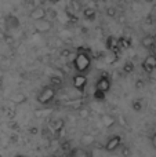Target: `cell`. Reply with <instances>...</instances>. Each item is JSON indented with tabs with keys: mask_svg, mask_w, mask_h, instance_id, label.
Instances as JSON below:
<instances>
[{
	"mask_svg": "<svg viewBox=\"0 0 156 157\" xmlns=\"http://www.w3.org/2000/svg\"><path fill=\"white\" fill-rule=\"evenodd\" d=\"M131 108H133V110H135V112H141V110H142V108H144V103H142V101H141V99L133 101V103H131Z\"/></svg>",
	"mask_w": 156,
	"mask_h": 157,
	"instance_id": "cell-18",
	"label": "cell"
},
{
	"mask_svg": "<svg viewBox=\"0 0 156 157\" xmlns=\"http://www.w3.org/2000/svg\"><path fill=\"white\" fill-rule=\"evenodd\" d=\"M119 44H120V47H123V48H129V47L131 46L130 39H127V37H120L119 39Z\"/></svg>",
	"mask_w": 156,
	"mask_h": 157,
	"instance_id": "cell-19",
	"label": "cell"
},
{
	"mask_svg": "<svg viewBox=\"0 0 156 157\" xmlns=\"http://www.w3.org/2000/svg\"><path fill=\"white\" fill-rule=\"evenodd\" d=\"M83 14H84V18L88 19V21H94L96 19V8L87 7V8H84Z\"/></svg>",
	"mask_w": 156,
	"mask_h": 157,
	"instance_id": "cell-15",
	"label": "cell"
},
{
	"mask_svg": "<svg viewBox=\"0 0 156 157\" xmlns=\"http://www.w3.org/2000/svg\"><path fill=\"white\" fill-rule=\"evenodd\" d=\"M15 157H25V156H24V155H17Z\"/></svg>",
	"mask_w": 156,
	"mask_h": 157,
	"instance_id": "cell-29",
	"label": "cell"
},
{
	"mask_svg": "<svg viewBox=\"0 0 156 157\" xmlns=\"http://www.w3.org/2000/svg\"><path fill=\"white\" fill-rule=\"evenodd\" d=\"M122 145V136L120 135H113L108 139V142L105 144V150L107 152H115L116 149H119Z\"/></svg>",
	"mask_w": 156,
	"mask_h": 157,
	"instance_id": "cell-3",
	"label": "cell"
},
{
	"mask_svg": "<svg viewBox=\"0 0 156 157\" xmlns=\"http://www.w3.org/2000/svg\"><path fill=\"white\" fill-rule=\"evenodd\" d=\"M69 157H90V156H88L87 150H84L83 147H76V149H73L71 152Z\"/></svg>",
	"mask_w": 156,
	"mask_h": 157,
	"instance_id": "cell-12",
	"label": "cell"
},
{
	"mask_svg": "<svg viewBox=\"0 0 156 157\" xmlns=\"http://www.w3.org/2000/svg\"><path fill=\"white\" fill-rule=\"evenodd\" d=\"M107 47L109 51H118L119 47H120V44H119V39H116L115 36H109V37L107 39Z\"/></svg>",
	"mask_w": 156,
	"mask_h": 157,
	"instance_id": "cell-10",
	"label": "cell"
},
{
	"mask_svg": "<svg viewBox=\"0 0 156 157\" xmlns=\"http://www.w3.org/2000/svg\"><path fill=\"white\" fill-rule=\"evenodd\" d=\"M115 14H116V8H115V7H109V8L107 10V15L115 17Z\"/></svg>",
	"mask_w": 156,
	"mask_h": 157,
	"instance_id": "cell-25",
	"label": "cell"
},
{
	"mask_svg": "<svg viewBox=\"0 0 156 157\" xmlns=\"http://www.w3.org/2000/svg\"><path fill=\"white\" fill-rule=\"evenodd\" d=\"M86 86H87V76H84V75H75L73 76V87L77 90V91L83 92L86 88Z\"/></svg>",
	"mask_w": 156,
	"mask_h": 157,
	"instance_id": "cell-5",
	"label": "cell"
},
{
	"mask_svg": "<svg viewBox=\"0 0 156 157\" xmlns=\"http://www.w3.org/2000/svg\"><path fill=\"white\" fill-rule=\"evenodd\" d=\"M50 83H51V87L53 86H61V84H62V78L55 75V76H51V78H50Z\"/></svg>",
	"mask_w": 156,
	"mask_h": 157,
	"instance_id": "cell-20",
	"label": "cell"
},
{
	"mask_svg": "<svg viewBox=\"0 0 156 157\" xmlns=\"http://www.w3.org/2000/svg\"><path fill=\"white\" fill-rule=\"evenodd\" d=\"M151 142H152V146H154L155 149H156V134H154V135H152V138H151Z\"/></svg>",
	"mask_w": 156,
	"mask_h": 157,
	"instance_id": "cell-26",
	"label": "cell"
},
{
	"mask_svg": "<svg viewBox=\"0 0 156 157\" xmlns=\"http://www.w3.org/2000/svg\"><path fill=\"white\" fill-rule=\"evenodd\" d=\"M35 28L37 32H49V30L53 28V24L49 21V19H41V21L36 22Z\"/></svg>",
	"mask_w": 156,
	"mask_h": 157,
	"instance_id": "cell-8",
	"label": "cell"
},
{
	"mask_svg": "<svg viewBox=\"0 0 156 157\" xmlns=\"http://www.w3.org/2000/svg\"><path fill=\"white\" fill-rule=\"evenodd\" d=\"M46 15H47V11L44 10L43 7H35L30 13V18L33 21H41V19H46Z\"/></svg>",
	"mask_w": 156,
	"mask_h": 157,
	"instance_id": "cell-7",
	"label": "cell"
},
{
	"mask_svg": "<svg viewBox=\"0 0 156 157\" xmlns=\"http://www.w3.org/2000/svg\"><path fill=\"white\" fill-rule=\"evenodd\" d=\"M142 69L146 72V73H151L156 69V55L149 54L148 57L144 59L142 62Z\"/></svg>",
	"mask_w": 156,
	"mask_h": 157,
	"instance_id": "cell-6",
	"label": "cell"
},
{
	"mask_svg": "<svg viewBox=\"0 0 156 157\" xmlns=\"http://www.w3.org/2000/svg\"><path fill=\"white\" fill-rule=\"evenodd\" d=\"M96 90L105 92V94H107V92L111 90V80H109V77H108L105 73L98 78V81H97V86H96Z\"/></svg>",
	"mask_w": 156,
	"mask_h": 157,
	"instance_id": "cell-4",
	"label": "cell"
},
{
	"mask_svg": "<svg viewBox=\"0 0 156 157\" xmlns=\"http://www.w3.org/2000/svg\"><path fill=\"white\" fill-rule=\"evenodd\" d=\"M6 25H7V28H11V29H15V28H18L19 21H18V18H17V17L10 15L7 19H6Z\"/></svg>",
	"mask_w": 156,
	"mask_h": 157,
	"instance_id": "cell-13",
	"label": "cell"
},
{
	"mask_svg": "<svg viewBox=\"0 0 156 157\" xmlns=\"http://www.w3.org/2000/svg\"><path fill=\"white\" fill-rule=\"evenodd\" d=\"M88 114H90V112H88L87 109H82V110L79 112V116L82 117V119H86V117H88Z\"/></svg>",
	"mask_w": 156,
	"mask_h": 157,
	"instance_id": "cell-24",
	"label": "cell"
},
{
	"mask_svg": "<svg viewBox=\"0 0 156 157\" xmlns=\"http://www.w3.org/2000/svg\"><path fill=\"white\" fill-rule=\"evenodd\" d=\"M133 71H134V63H131V62H126V63H124V66H123V72H124V73H131Z\"/></svg>",
	"mask_w": 156,
	"mask_h": 157,
	"instance_id": "cell-21",
	"label": "cell"
},
{
	"mask_svg": "<svg viewBox=\"0 0 156 157\" xmlns=\"http://www.w3.org/2000/svg\"><path fill=\"white\" fill-rule=\"evenodd\" d=\"M94 98H96L97 101H104L105 99V92L96 90V92H94Z\"/></svg>",
	"mask_w": 156,
	"mask_h": 157,
	"instance_id": "cell-22",
	"label": "cell"
},
{
	"mask_svg": "<svg viewBox=\"0 0 156 157\" xmlns=\"http://www.w3.org/2000/svg\"><path fill=\"white\" fill-rule=\"evenodd\" d=\"M91 65V58L87 52H77L76 57L73 59V66L79 73H84L90 69Z\"/></svg>",
	"mask_w": 156,
	"mask_h": 157,
	"instance_id": "cell-1",
	"label": "cell"
},
{
	"mask_svg": "<svg viewBox=\"0 0 156 157\" xmlns=\"http://www.w3.org/2000/svg\"><path fill=\"white\" fill-rule=\"evenodd\" d=\"M146 2H152V0H146Z\"/></svg>",
	"mask_w": 156,
	"mask_h": 157,
	"instance_id": "cell-30",
	"label": "cell"
},
{
	"mask_svg": "<svg viewBox=\"0 0 156 157\" xmlns=\"http://www.w3.org/2000/svg\"><path fill=\"white\" fill-rule=\"evenodd\" d=\"M116 59H118V57H116V52H111V54L107 55V62H108V63H109V62L113 63Z\"/></svg>",
	"mask_w": 156,
	"mask_h": 157,
	"instance_id": "cell-23",
	"label": "cell"
},
{
	"mask_svg": "<svg viewBox=\"0 0 156 157\" xmlns=\"http://www.w3.org/2000/svg\"><path fill=\"white\" fill-rule=\"evenodd\" d=\"M129 155H130V152H129V149L126 147V149H124V152H123V156H124V157H127Z\"/></svg>",
	"mask_w": 156,
	"mask_h": 157,
	"instance_id": "cell-28",
	"label": "cell"
},
{
	"mask_svg": "<svg viewBox=\"0 0 156 157\" xmlns=\"http://www.w3.org/2000/svg\"><path fill=\"white\" fill-rule=\"evenodd\" d=\"M11 102L17 103V105H19V103H24L26 102V95L24 94V92H15V94L11 95Z\"/></svg>",
	"mask_w": 156,
	"mask_h": 157,
	"instance_id": "cell-11",
	"label": "cell"
},
{
	"mask_svg": "<svg viewBox=\"0 0 156 157\" xmlns=\"http://www.w3.org/2000/svg\"><path fill=\"white\" fill-rule=\"evenodd\" d=\"M64 125H65V121H64L62 119H57L54 121V124H53V130H54L55 132H60V131L64 130Z\"/></svg>",
	"mask_w": 156,
	"mask_h": 157,
	"instance_id": "cell-17",
	"label": "cell"
},
{
	"mask_svg": "<svg viewBox=\"0 0 156 157\" xmlns=\"http://www.w3.org/2000/svg\"><path fill=\"white\" fill-rule=\"evenodd\" d=\"M54 97H55L54 87L49 86V87L41 90V92L37 95V101L41 103V105H47V103H50L53 99H54Z\"/></svg>",
	"mask_w": 156,
	"mask_h": 157,
	"instance_id": "cell-2",
	"label": "cell"
},
{
	"mask_svg": "<svg viewBox=\"0 0 156 157\" xmlns=\"http://www.w3.org/2000/svg\"><path fill=\"white\" fill-rule=\"evenodd\" d=\"M80 141H82L83 145H86V146H90V145L94 144V141H96V138H94L91 134H83L82 138H80Z\"/></svg>",
	"mask_w": 156,
	"mask_h": 157,
	"instance_id": "cell-14",
	"label": "cell"
},
{
	"mask_svg": "<svg viewBox=\"0 0 156 157\" xmlns=\"http://www.w3.org/2000/svg\"><path fill=\"white\" fill-rule=\"evenodd\" d=\"M135 87H137V88L140 90L141 87H142V81H141V80H138V81H137V86H135Z\"/></svg>",
	"mask_w": 156,
	"mask_h": 157,
	"instance_id": "cell-27",
	"label": "cell"
},
{
	"mask_svg": "<svg viewBox=\"0 0 156 157\" xmlns=\"http://www.w3.org/2000/svg\"><path fill=\"white\" fill-rule=\"evenodd\" d=\"M141 44H142V47L146 50L154 48L156 46V36H152V35L145 36V37H142V40H141Z\"/></svg>",
	"mask_w": 156,
	"mask_h": 157,
	"instance_id": "cell-9",
	"label": "cell"
},
{
	"mask_svg": "<svg viewBox=\"0 0 156 157\" xmlns=\"http://www.w3.org/2000/svg\"><path fill=\"white\" fill-rule=\"evenodd\" d=\"M101 121H102V124H104V127H107V128L112 127V125L115 124V119H113L112 116H109V114H104Z\"/></svg>",
	"mask_w": 156,
	"mask_h": 157,
	"instance_id": "cell-16",
	"label": "cell"
}]
</instances>
